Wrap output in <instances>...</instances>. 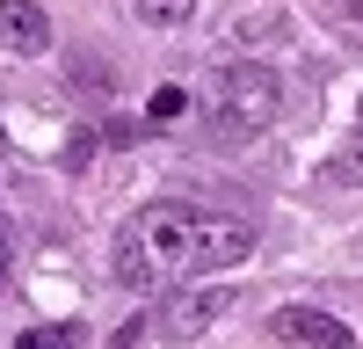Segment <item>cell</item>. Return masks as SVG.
<instances>
[{
	"mask_svg": "<svg viewBox=\"0 0 363 349\" xmlns=\"http://www.w3.org/2000/svg\"><path fill=\"white\" fill-rule=\"evenodd\" d=\"M269 335H284L298 349H363L335 313H320V306H284V313H269Z\"/></svg>",
	"mask_w": 363,
	"mask_h": 349,
	"instance_id": "5b68a950",
	"label": "cell"
},
{
	"mask_svg": "<svg viewBox=\"0 0 363 349\" xmlns=\"http://www.w3.org/2000/svg\"><path fill=\"white\" fill-rule=\"evenodd\" d=\"M277 109H284V80L269 73V66H255V58L218 66L211 87H203V124H211V138H225V145L269 131V124H277Z\"/></svg>",
	"mask_w": 363,
	"mask_h": 349,
	"instance_id": "7a4b0ae2",
	"label": "cell"
},
{
	"mask_svg": "<svg viewBox=\"0 0 363 349\" xmlns=\"http://www.w3.org/2000/svg\"><path fill=\"white\" fill-rule=\"evenodd\" d=\"M0 44L22 51V58L51 51V15L37 8V0H0Z\"/></svg>",
	"mask_w": 363,
	"mask_h": 349,
	"instance_id": "8992f818",
	"label": "cell"
},
{
	"mask_svg": "<svg viewBox=\"0 0 363 349\" xmlns=\"http://www.w3.org/2000/svg\"><path fill=\"white\" fill-rule=\"evenodd\" d=\"M327 174H335V182H363V145H349V153L327 167Z\"/></svg>",
	"mask_w": 363,
	"mask_h": 349,
	"instance_id": "30bf717a",
	"label": "cell"
},
{
	"mask_svg": "<svg viewBox=\"0 0 363 349\" xmlns=\"http://www.w3.org/2000/svg\"><path fill=\"white\" fill-rule=\"evenodd\" d=\"M189 15H196V0H138V22H160V29L189 22Z\"/></svg>",
	"mask_w": 363,
	"mask_h": 349,
	"instance_id": "ba28073f",
	"label": "cell"
},
{
	"mask_svg": "<svg viewBox=\"0 0 363 349\" xmlns=\"http://www.w3.org/2000/svg\"><path fill=\"white\" fill-rule=\"evenodd\" d=\"M196 226H203V211L174 204V196L124 218V233H116V284L124 291H167L174 277H189L196 270Z\"/></svg>",
	"mask_w": 363,
	"mask_h": 349,
	"instance_id": "6da1fadb",
	"label": "cell"
},
{
	"mask_svg": "<svg viewBox=\"0 0 363 349\" xmlns=\"http://www.w3.org/2000/svg\"><path fill=\"white\" fill-rule=\"evenodd\" d=\"M73 342H80V328H29L15 349H73Z\"/></svg>",
	"mask_w": 363,
	"mask_h": 349,
	"instance_id": "9c48e42d",
	"label": "cell"
},
{
	"mask_svg": "<svg viewBox=\"0 0 363 349\" xmlns=\"http://www.w3.org/2000/svg\"><path fill=\"white\" fill-rule=\"evenodd\" d=\"M182 116H189V87H153V102H145V124L167 131V124H182Z\"/></svg>",
	"mask_w": 363,
	"mask_h": 349,
	"instance_id": "52a82bcc",
	"label": "cell"
},
{
	"mask_svg": "<svg viewBox=\"0 0 363 349\" xmlns=\"http://www.w3.org/2000/svg\"><path fill=\"white\" fill-rule=\"evenodd\" d=\"M225 313H233V284L225 277H174L167 299H160V328L174 342H196V335H211V320H225Z\"/></svg>",
	"mask_w": 363,
	"mask_h": 349,
	"instance_id": "3957f363",
	"label": "cell"
},
{
	"mask_svg": "<svg viewBox=\"0 0 363 349\" xmlns=\"http://www.w3.org/2000/svg\"><path fill=\"white\" fill-rule=\"evenodd\" d=\"M0 291H8V233H0Z\"/></svg>",
	"mask_w": 363,
	"mask_h": 349,
	"instance_id": "8fae6325",
	"label": "cell"
},
{
	"mask_svg": "<svg viewBox=\"0 0 363 349\" xmlns=\"http://www.w3.org/2000/svg\"><path fill=\"white\" fill-rule=\"evenodd\" d=\"M247 255H255V226L247 218L203 211V226H196V270L189 277H218V270H233V262H247Z\"/></svg>",
	"mask_w": 363,
	"mask_h": 349,
	"instance_id": "277c9868",
	"label": "cell"
}]
</instances>
